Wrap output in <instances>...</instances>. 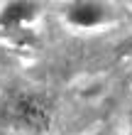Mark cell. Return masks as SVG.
I'll list each match as a JSON object with an SVG mask.
<instances>
[{"label":"cell","instance_id":"cell-2","mask_svg":"<svg viewBox=\"0 0 132 135\" xmlns=\"http://www.w3.org/2000/svg\"><path fill=\"white\" fill-rule=\"evenodd\" d=\"M64 17L68 25L73 27H81V30H91V27H98L103 25L105 17H108V5L103 3H93V0H81V3H71L64 10Z\"/></svg>","mask_w":132,"mask_h":135},{"label":"cell","instance_id":"cell-1","mask_svg":"<svg viewBox=\"0 0 132 135\" xmlns=\"http://www.w3.org/2000/svg\"><path fill=\"white\" fill-rule=\"evenodd\" d=\"M0 115L7 125L17 130H27V133H46L51 128V103L46 101V96L37 91H25L17 89L12 93H7L3 106H0Z\"/></svg>","mask_w":132,"mask_h":135},{"label":"cell","instance_id":"cell-3","mask_svg":"<svg viewBox=\"0 0 132 135\" xmlns=\"http://www.w3.org/2000/svg\"><path fill=\"white\" fill-rule=\"evenodd\" d=\"M37 15V5L34 3H7L3 10H0V25L3 27H17L22 22L32 20Z\"/></svg>","mask_w":132,"mask_h":135}]
</instances>
